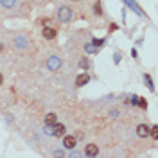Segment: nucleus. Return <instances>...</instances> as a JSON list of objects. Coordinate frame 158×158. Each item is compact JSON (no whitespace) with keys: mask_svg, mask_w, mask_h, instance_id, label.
<instances>
[{"mask_svg":"<svg viewBox=\"0 0 158 158\" xmlns=\"http://www.w3.org/2000/svg\"><path fill=\"white\" fill-rule=\"evenodd\" d=\"M0 4H2L4 7H7V9H11V7H14L16 0H0Z\"/></svg>","mask_w":158,"mask_h":158,"instance_id":"9d476101","label":"nucleus"},{"mask_svg":"<svg viewBox=\"0 0 158 158\" xmlns=\"http://www.w3.org/2000/svg\"><path fill=\"white\" fill-rule=\"evenodd\" d=\"M14 43H16V45H18V47H22V49H23V47H25V45H27V40H25V38H23V36H18V38H16V40H14Z\"/></svg>","mask_w":158,"mask_h":158,"instance_id":"9b49d317","label":"nucleus"},{"mask_svg":"<svg viewBox=\"0 0 158 158\" xmlns=\"http://www.w3.org/2000/svg\"><path fill=\"white\" fill-rule=\"evenodd\" d=\"M70 18H72V9H70L68 6H63V7L58 9V20L61 22V23L70 22Z\"/></svg>","mask_w":158,"mask_h":158,"instance_id":"f257e3e1","label":"nucleus"},{"mask_svg":"<svg viewBox=\"0 0 158 158\" xmlns=\"http://www.w3.org/2000/svg\"><path fill=\"white\" fill-rule=\"evenodd\" d=\"M149 135L155 138V140H158V126H153L151 129H149Z\"/></svg>","mask_w":158,"mask_h":158,"instance_id":"ddd939ff","label":"nucleus"},{"mask_svg":"<svg viewBox=\"0 0 158 158\" xmlns=\"http://www.w3.org/2000/svg\"><path fill=\"white\" fill-rule=\"evenodd\" d=\"M84 51H86V52H90V54H94V52H97V47H95L94 43H90V45H86V47H84Z\"/></svg>","mask_w":158,"mask_h":158,"instance_id":"4468645a","label":"nucleus"},{"mask_svg":"<svg viewBox=\"0 0 158 158\" xmlns=\"http://www.w3.org/2000/svg\"><path fill=\"white\" fill-rule=\"evenodd\" d=\"M42 34H43V38H45V40H54V38L58 36V31H56L54 27H51V25H45V27H43V31H42Z\"/></svg>","mask_w":158,"mask_h":158,"instance_id":"7ed1b4c3","label":"nucleus"},{"mask_svg":"<svg viewBox=\"0 0 158 158\" xmlns=\"http://www.w3.org/2000/svg\"><path fill=\"white\" fill-rule=\"evenodd\" d=\"M92 43H94L97 49H99V47H104V40H99V38H94V40H92Z\"/></svg>","mask_w":158,"mask_h":158,"instance_id":"2eb2a0df","label":"nucleus"},{"mask_svg":"<svg viewBox=\"0 0 158 158\" xmlns=\"http://www.w3.org/2000/svg\"><path fill=\"white\" fill-rule=\"evenodd\" d=\"M113 59H115V63H119V61H120V54H115V56H113Z\"/></svg>","mask_w":158,"mask_h":158,"instance_id":"6ab92c4d","label":"nucleus"},{"mask_svg":"<svg viewBox=\"0 0 158 158\" xmlns=\"http://www.w3.org/2000/svg\"><path fill=\"white\" fill-rule=\"evenodd\" d=\"M149 129H151V128H149L148 124H138V126H137V135H138V137H142V138L148 137Z\"/></svg>","mask_w":158,"mask_h":158,"instance_id":"0eeeda50","label":"nucleus"},{"mask_svg":"<svg viewBox=\"0 0 158 158\" xmlns=\"http://www.w3.org/2000/svg\"><path fill=\"white\" fill-rule=\"evenodd\" d=\"M79 65H81V68H90V61H86V59H83Z\"/></svg>","mask_w":158,"mask_h":158,"instance_id":"a211bd4d","label":"nucleus"},{"mask_svg":"<svg viewBox=\"0 0 158 158\" xmlns=\"http://www.w3.org/2000/svg\"><path fill=\"white\" fill-rule=\"evenodd\" d=\"M144 81L148 83L149 90H151V92H155V84H153V81H151V77H149V74H146V75H144Z\"/></svg>","mask_w":158,"mask_h":158,"instance_id":"f8f14e48","label":"nucleus"},{"mask_svg":"<svg viewBox=\"0 0 158 158\" xmlns=\"http://www.w3.org/2000/svg\"><path fill=\"white\" fill-rule=\"evenodd\" d=\"M95 13H97V14H101V6H99V4L95 6Z\"/></svg>","mask_w":158,"mask_h":158,"instance_id":"aec40b11","label":"nucleus"},{"mask_svg":"<svg viewBox=\"0 0 158 158\" xmlns=\"http://www.w3.org/2000/svg\"><path fill=\"white\" fill-rule=\"evenodd\" d=\"M97 153H99V148H97L95 144H88V146L84 148V155H86V156H97Z\"/></svg>","mask_w":158,"mask_h":158,"instance_id":"423d86ee","label":"nucleus"},{"mask_svg":"<svg viewBox=\"0 0 158 158\" xmlns=\"http://www.w3.org/2000/svg\"><path fill=\"white\" fill-rule=\"evenodd\" d=\"M122 2H124V4H126L128 7H129V9L133 11V13H137L138 16H146V14H144V11H142V7L138 6V4L135 2V0H122Z\"/></svg>","mask_w":158,"mask_h":158,"instance_id":"f03ea898","label":"nucleus"},{"mask_svg":"<svg viewBox=\"0 0 158 158\" xmlns=\"http://www.w3.org/2000/svg\"><path fill=\"white\" fill-rule=\"evenodd\" d=\"M88 81H90V75L88 74H79L77 77H75V86L81 88V86H84V84H88Z\"/></svg>","mask_w":158,"mask_h":158,"instance_id":"39448f33","label":"nucleus"},{"mask_svg":"<svg viewBox=\"0 0 158 158\" xmlns=\"http://www.w3.org/2000/svg\"><path fill=\"white\" fill-rule=\"evenodd\" d=\"M56 122H58V115L56 113H47V117H45V126H52Z\"/></svg>","mask_w":158,"mask_h":158,"instance_id":"1a4fd4ad","label":"nucleus"},{"mask_svg":"<svg viewBox=\"0 0 158 158\" xmlns=\"http://www.w3.org/2000/svg\"><path fill=\"white\" fill-rule=\"evenodd\" d=\"M137 95H131V97H129V99H128V104H137Z\"/></svg>","mask_w":158,"mask_h":158,"instance_id":"f3484780","label":"nucleus"},{"mask_svg":"<svg viewBox=\"0 0 158 158\" xmlns=\"http://www.w3.org/2000/svg\"><path fill=\"white\" fill-rule=\"evenodd\" d=\"M59 67H61V59H59L58 56L49 58V61H47V68H49V70H58Z\"/></svg>","mask_w":158,"mask_h":158,"instance_id":"20e7f679","label":"nucleus"},{"mask_svg":"<svg viewBox=\"0 0 158 158\" xmlns=\"http://www.w3.org/2000/svg\"><path fill=\"white\" fill-rule=\"evenodd\" d=\"M63 146L67 149H74L75 148V138L72 137V135H67V137L63 138Z\"/></svg>","mask_w":158,"mask_h":158,"instance_id":"6e6552de","label":"nucleus"},{"mask_svg":"<svg viewBox=\"0 0 158 158\" xmlns=\"http://www.w3.org/2000/svg\"><path fill=\"white\" fill-rule=\"evenodd\" d=\"M137 101H138L137 104L140 106L142 110H146V108H148V101H146V99H142V97H140V99H137Z\"/></svg>","mask_w":158,"mask_h":158,"instance_id":"dca6fc26","label":"nucleus"},{"mask_svg":"<svg viewBox=\"0 0 158 158\" xmlns=\"http://www.w3.org/2000/svg\"><path fill=\"white\" fill-rule=\"evenodd\" d=\"M2 81H4V77H2V74H0V84H2Z\"/></svg>","mask_w":158,"mask_h":158,"instance_id":"412c9836","label":"nucleus"}]
</instances>
